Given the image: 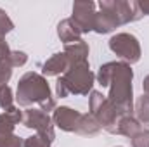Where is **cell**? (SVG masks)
<instances>
[{"label": "cell", "instance_id": "cell-20", "mask_svg": "<svg viewBox=\"0 0 149 147\" xmlns=\"http://www.w3.org/2000/svg\"><path fill=\"white\" fill-rule=\"evenodd\" d=\"M12 30H14L12 19L9 17V14L3 9H0V38H5V35L10 33Z\"/></svg>", "mask_w": 149, "mask_h": 147}, {"label": "cell", "instance_id": "cell-25", "mask_svg": "<svg viewBox=\"0 0 149 147\" xmlns=\"http://www.w3.org/2000/svg\"><path fill=\"white\" fill-rule=\"evenodd\" d=\"M9 54H10L9 43L5 42V38H0V57H7Z\"/></svg>", "mask_w": 149, "mask_h": 147}, {"label": "cell", "instance_id": "cell-1", "mask_svg": "<svg viewBox=\"0 0 149 147\" xmlns=\"http://www.w3.org/2000/svg\"><path fill=\"white\" fill-rule=\"evenodd\" d=\"M99 85L108 87L109 94L106 95L108 101L118 109L121 116L132 114L134 111V71L130 64L123 61H111L99 68L95 74Z\"/></svg>", "mask_w": 149, "mask_h": 147}, {"label": "cell", "instance_id": "cell-16", "mask_svg": "<svg viewBox=\"0 0 149 147\" xmlns=\"http://www.w3.org/2000/svg\"><path fill=\"white\" fill-rule=\"evenodd\" d=\"M101 132V125L97 123V119L87 112V114H81V121H80V126H78V135H85V137H92V135H97Z\"/></svg>", "mask_w": 149, "mask_h": 147}, {"label": "cell", "instance_id": "cell-6", "mask_svg": "<svg viewBox=\"0 0 149 147\" xmlns=\"http://www.w3.org/2000/svg\"><path fill=\"white\" fill-rule=\"evenodd\" d=\"M99 9L111 14L114 21L118 23V26L139 21L142 17L137 0H130V2L128 0H101Z\"/></svg>", "mask_w": 149, "mask_h": 147}, {"label": "cell", "instance_id": "cell-13", "mask_svg": "<svg viewBox=\"0 0 149 147\" xmlns=\"http://www.w3.org/2000/svg\"><path fill=\"white\" fill-rule=\"evenodd\" d=\"M57 37H59V40H61L64 45H68V43H73V42L81 40V31H80V28L74 24L73 19L68 17V19H63V21L57 24Z\"/></svg>", "mask_w": 149, "mask_h": 147}, {"label": "cell", "instance_id": "cell-24", "mask_svg": "<svg viewBox=\"0 0 149 147\" xmlns=\"http://www.w3.org/2000/svg\"><path fill=\"white\" fill-rule=\"evenodd\" d=\"M24 147H50L47 142H43L38 135H31L24 140Z\"/></svg>", "mask_w": 149, "mask_h": 147}, {"label": "cell", "instance_id": "cell-8", "mask_svg": "<svg viewBox=\"0 0 149 147\" xmlns=\"http://www.w3.org/2000/svg\"><path fill=\"white\" fill-rule=\"evenodd\" d=\"M95 3L90 0H76L73 3V14L71 19L74 21V24L80 28L81 35L94 31V23H95Z\"/></svg>", "mask_w": 149, "mask_h": 147}, {"label": "cell", "instance_id": "cell-21", "mask_svg": "<svg viewBox=\"0 0 149 147\" xmlns=\"http://www.w3.org/2000/svg\"><path fill=\"white\" fill-rule=\"evenodd\" d=\"M0 147H24V140L14 133L0 135Z\"/></svg>", "mask_w": 149, "mask_h": 147}, {"label": "cell", "instance_id": "cell-7", "mask_svg": "<svg viewBox=\"0 0 149 147\" xmlns=\"http://www.w3.org/2000/svg\"><path fill=\"white\" fill-rule=\"evenodd\" d=\"M109 49L120 59H123V62H127V64L139 62L141 54H142L139 40L132 33H116V35H113L109 38Z\"/></svg>", "mask_w": 149, "mask_h": 147}, {"label": "cell", "instance_id": "cell-17", "mask_svg": "<svg viewBox=\"0 0 149 147\" xmlns=\"http://www.w3.org/2000/svg\"><path fill=\"white\" fill-rule=\"evenodd\" d=\"M134 111H135V116H137L139 123L146 125L149 130V97L146 94H142L141 97H137V101L134 104Z\"/></svg>", "mask_w": 149, "mask_h": 147}, {"label": "cell", "instance_id": "cell-18", "mask_svg": "<svg viewBox=\"0 0 149 147\" xmlns=\"http://www.w3.org/2000/svg\"><path fill=\"white\" fill-rule=\"evenodd\" d=\"M12 69H14V66L10 64L9 55L7 57H0V87L9 83V80L12 76Z\"/></svg>", "mask_w": 149, "mask_h": 147}, {"label": "cell", "instance_id": "cell-19", "mask_svg": "<svg viewBox=\"0 0 149 147\" xmlns=\"http://www.w3.org/2000/svg\"><path fill=\"white\" fill-rule=\"evenodd\" d=\"M14 106V94L12 88L9 85H2L0 87V107L2 109H10Z\"/></svg>", "mask_w": 149, "mask_h": 147}, {"label": "cell", "instance_id": "cell-15", "mask_svg": "<svg viewBox=\"0 0 149 147\" xmlns=\"http://www.w3.org/2000/svg\"><path fill=\"white\" fill-rule=\"evenodd\" d=\"M118 28V23L114 21L111 14L104 12V10H99L95 14V23H94V31L99 33V35H106V33H111L113 30Z\"/></svg>", "mask_w": 149, "mask_h": 147}, {"label": "cell", "instance_id": "cell-23", "mask_svg": "<svg viewBox=\"0 0 149 147\" xmlns=\"http://www.w3.org/2000/svg\"><path fill=\"white\" fill-rule=\"evenodd\" d=\"M132 147H149V130L142 128L135 137H132Z\"/></svg>", "mask_w": 149, "mask_h": 147}, {"label": "cell", "instance_id": "cell-14", "mask_svg": "<svg viewBox=\"0 0 149 147\" xmlns=\"http://www.w3.org/2000/svg\"><path fill=\"white\" fill-rule=\"evenodd\" d=\"M144 126L139 123L137 118H134L132 114H127V116H121L116 123V135H123V137H135Z\"/></svg>", "mask_w": 149, "mask_h": 147}, {"label": "cell", "instance_id": "cell-11", "mask_svg": "<svg viewBox=\"0 0 149 147\" xmlns=\"http://www.w3.org/2000/svg\"><path fill=\"white\" fill-rule=\"evenodd\" d=\"M68 57V62H70V68L76 66V64H81V62H88V45L85 40H78L73 43H68L64 45V50H63Z\"/></svg>", "mask_w": 149, "mask_h": 147}, {"label": "cell", "instance_id": "cell-28", "mask_svg": "<svg viewBox=\"0 0 149 147\" xmlns=\"http://www.w3.org/2000/svg\"><path fill=\"white\" fill-rule=\"evenodd\" d=\"M118 147H121V146H118Z\"/></svg>", "mask_w": 149, "mask_h": 147}, {"label": "cell", "instance_id": "cell-5", "mask_svg": "<svg viewBox=\"0 0 149 147\" xmlns=\"http://www.w3.org/2000/svg\"><path fill=\"white\" fill-rule=\"evenodd\" d=\"M21 125H24L26 128H31L37 132V135L47 142L49 146L54 142L56 139V132H54V121H52V116L45 111H42L40 107H28V109L23 111V121Z\"/></svg>", "mask_w": 149, "mask_h": 147}, {"label": "cell", "instance_id": "cell-10", "mask_svg": "<svg viewBox=\"0 0 149 147\" xmlns=\"http://www.w3.org/2000/svg\"><path fill=\"white\" fill-rule=\"evenodd\" d=\"M70 69V62H68V57L64 52H57L54 54L50 59H47L43 64H42V76H63Z\"/></svg>", "mask_w": 149, "mask_h": 147}, {"label": "cell", "instance_id": "cell-3", "mask_svg": "<svg viewBox=\"0 0 149 147\" xmlns=\"http://www.w3.org/2000/svg\"><path fill=\"white\" fill-rule=\"evenodd\" d=\"M95 83V74L90 71L88 62L71 66L56 81V95L64 99L68 95H88Z\"/></svg>", "mask_w": 149, "mask_h": 147}, {"label": "cell", "instance_id": "cell-26", "mask_svg": "<svg viewBox=\"0 0 149 147\" xmlns=\"http://www.w3.org/2000/svg\"><path fill=\"white\" fill-rule=\"evenodd\" d=\"M142 16H149V0H137Z\"/></svg>", "mask_w": 149, "mask_h": 147}, {"label": "cell", "instance_id": "cell-12", "mask_svg": "<svg viewBox=\"0 0 149 147\" xmlns=\"http://www.w3.org/2000/svg\"><path fill=\"white\" fill-rule=\"evenodd\" d=\"M21 121H23V111H19V107L12 106L10 109L3 111L0 114V135L14 133V128Z\"/></svg>", "mask_w": 149, "mask_h": 147}, {"label": "cell", "instance_id": "cell-4", "mask_svg": "<svg viewBox=\"0 0 149 147\" xmlns=\"http://www.w3.org/2000/svg\"><path fill=\"white\" fill-rule=\"evenodd\" d=\"M88 109L102 130H106L108 133H116V123L121 114L108 101L106 95H102L99 90H92L88 94Z\"/></svg>", "mask_w": 149, "mask_h": 147}, {"label": "cell", "instance_id": "cell-22", "mask_svg": "<svg viewBox=\"0 0 149 147\" xmlns=\"http://www.w3.org/2000/svg\"><path fill=\"white\" fill-rule=\"evenodd\" d=\"M9 59H10V64L14 68H21L28 62V55L26 52H21V50H10L9 54Z\"/></svg>", "mask_w": 149, "mask_h": 147}, {"label": "cell", "instance_id": "cell-9", "mask_svg": "<svg viewBox=\"0 0 149 147\" xmlns=\"http://www.w3.org/2000/svg\"><path fill=\"white\" fill-rule=\"evenodd\" d=\"M52 121H54V126L61 128L63 132H78V126H80V121H81V112L71 109L68 106H61V107H56L52 112Z\"/></svg>", "mask_w": 149, "mask_h": 147}, {"label": "cell", "instance_id": "cell-27", "mask_svg": "<svg viewBox=\"0 0 149 147\" xmlns=\"http://www.w3.org/2000/svg\"><path fill=\"white\" fill-rule=\"evenodd\" d=\"M142 88H144V94L149 97V74L144 78V81H142Z\"/></svg>", "mask_w": 149, "mask_h": 147}, {"label": "cell", "instance_id": "cell-2", "mask_svg": "<svg viewBox=\"0 0 149 147\" xmlns=\"http://www.w3.org/2000/svg\"><path fill=\"white\" fill-rule=\"evenodd\" d=\"M16 101L21 107L38 104L40 109L45 112H54L56 109V101L52 97V90L47 83V78L35 71H28L19 78L16 88Z\"/></svg>", "mask_w": 149, "mask_h": 147}]
</instances>
